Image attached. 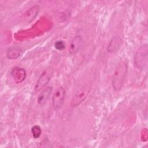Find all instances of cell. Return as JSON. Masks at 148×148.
Returning a JSON list of instances; mask_svg holds the SVG:
<instances>
[{"label":"cell","instance_id":"cell-1","mask_svg":"<svg viewBox=\"0 0 148 148\" xmlns=\"http://www.w3.org/2000/svg\"><path fill=\"white\" fill-rule=\"evenodd\" d=\"M128 65L125 61H121L116 67L112 77V84L115 91H119L123 86L127 73Z\"/></svg>","mask_w":148,"mask_h":148},{"label":"cell","instance_id":"cell-2","mask_svg":"<svg viewBox=\"0 0 148 148\" xmlns=\"http://www.w3.org/2000/svg\"><path fill=\"white\" fill-rule=\"evenodd\" d=\"M148 47L147 45L141 46L136 51L134 61L135 66L139 69H144L147 64Z\"/></svg>","mask_w":148,"mask_h":148},{"label":"cell","instance_id":"cell-3","mask_svg":"<svg viewBox=\"0 0 148 148\" xmlns=\"http://www.w3.org/2000/svg\"><path fill=\"white\" fill-rule=\"evenodd\" d=\"M54 73V70L51 67H48L45 69L39 77L34 89L36 91H39L44 88L51 80Z\"/></svg>","mask_w":148,"mask_h":148},{"label":"cell","instance_id":"cell-4","mask_svg":"<svg viewBox=\"0 0 148 148\" xmlns=\"http://www.w3.org/2000/svg\"><path fill=\"white\" fill-rule=\"evenodd\" d=\"M65 90L64 87L58 88L53 93L52 96V105L56 109H60L63 105L65 99Z\"/></svg>","mask_w":148,"mask_h":148},{"label":"cell","instance_id":"cell-5","mask_svg":"<svg viewBox=\"0 0 148 148\" xmlns=\"http://www.w3.org/2000/svg\"><path fill=\"white\" fill-rule=\"evenodd\" d=\"M89 92L90 89L88 88H84L78 90L73 95L71 100V105L72 107H76L79 105L86 99Z\"/></svg>","mask_w":148,"mask_h":148},{"label":"cell","instance_id":"cell-6","mask_svg":"<svg viewBox=\"0 0 148 148\" xmlns=\"http://www.w3.org/2000/svg\"><path fill=\"white\" fill-rule=\"evenodd\" d=\"M11 76L12 77L13 80L17 83H22L26 77V71L24 68L20 67H14L10 72Z\"/></svg>","mask_w":148,"mask_h":148},{"label":"cell","instance_id":"cell-7","mask_svg":"<svg viewBox=\"0 0 148 148\" xmlns=\"http://www.w3.org/2000/svg\"><path fill=\"white\" fill-rule=\"evenodd\" d=\"M121 43H122V40L119 36H113L109 41L107 46L106 50L109 53H116L120 48Z\"/></svg>","mask_w":148,"mask_h":148},{"label":"cell","instance_id":"cell-8","mask_svg":"<svg viewBox=\"0 0 148 148\" xmlns=\"http://www.w3.org/2000/svg\"><path fill=\"white\" fill-rule=\"evenodd\" d=\"M82 39L80 36H75L70 42L69 47V52L71 54H75L77 53L82 45Z\"/></svg>","mask_w":148,"mask_h":148},{"label":"cell","instance_id":"cell-9","mask_svg":"<svg viewBox=\"0 0 148 148\" xmlns=\"http://www.w3.org/2000/svg\"><path fill=\"white\" fill-rule=\"evenodd\" d=\"M51 91L52 87L51 86H48L45 88L40 92L38 97V102L40 106H43L46 103Z\"/></svg>","mask_w":148,"mask_h":148},{"label":"cell","instance_id":"cell-10","mask_svg":"<svg viewBox=\"0 0 148 148\" xmlns=\"http://www.w3.org/2000/svg\"><path fill=\"white\" fill-rule=\"evenodd\" d=\"M21 53V50L20 47L12 46L9 47L6 52V56L9 59L13 60L18 58Z\"/></svg>","mask_w":148,"mask_h":148},{"label":"cell","instance_id":"cell-11","mask_svg":"<svg viewBox=\"0 0 148 148\" xmlns=\"http://www.w3.org/2000/svg\"><path fill=\"white\" fill-rule=\"evenodd\" d=\"M31 132L32 134L33 137L35 139H37L40 137L42 134V129L40 126L38 125H35L32 127L31 128Z\"/></svg>","mask_w":148,"mask_h":148},{"label":"cell","instance_id":"cell-12","mask_svg":"<svg viewBox=\"0 0 148 148\" xmlns=\"http://www.w3.org/2000/svg\"><path fill=\"white\" fill-rule=\"evenodd\" d=\"M54 47L57 50L61 51V50H63L65 48V43L64 41L59 40L55 42Z\"/></svg>","mask_w":148,"mask_h":148}]
</instances>
